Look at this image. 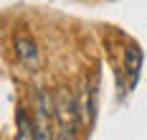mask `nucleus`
<instances>
[{
	"mask_svg": "<svg viewBox=\"0 0 147 140\" xmlns=\"http://www.w3.org/2000/svg\"><path fill=\"white\" fill-rule=\"evenodd\" d=\"M15 120H18V138H20V140H30V138H36V125L28 120L26 109H18Z\"/></svg>",
	"mask_w": 147,
	"mask_h": 140,
	"instance_id": "nucleus-4",
	"label": "nucleus"
},
{
	"mask_svg": "<svg viewBox=\"0 0 147 140\" xmlns=\"http://www.w3.org/2000/svg\"><path fill=\"white\" fill-rule=\"evenodd\" d=\"M140 66H142V51L137 46H127V51H124V69H127V74H129V84L137 82Z\"/></svg>",
	"mask_w": 147,
	"mask_h": 140,
	"instance_id": "nucleus-3",
	"label": "nucleus"
},
{
	"mask_svg": "<svg viewBox=\"0 0 147 140\" xmlns=\"http://www.w3.org/2000/svg\"><path fill=\"white\" fill-rule=\"evenodd\" d=\"M74 105H76V115H79V122L91 127L94 125V112H96V102H94V89L86 87V84H81L79 87V92L74 97Z\"/></svg>",
	"mask_w": 147,
	"mask_h": 140,
	"instance_id": "nucleus-1",
	"label": "nucleus"
},
{
	"mask_svg": "<svg viewBox=\"0 0 147 140\" xmlns=\"http://www.w3.org/2000/svg\"><path fill=\"white\" fill-rule=\"evenodd\" d=\"M15 54H18V61L28 69H38L41 66V54H38V46L36 41L28 38V36H18L15 38Z\"/></svg>",
	"mask_w": 147,
	"mask_h": 140,
	"instance_id": "nucleus-2",
	"label": "nucleus"
}]
</instances>
